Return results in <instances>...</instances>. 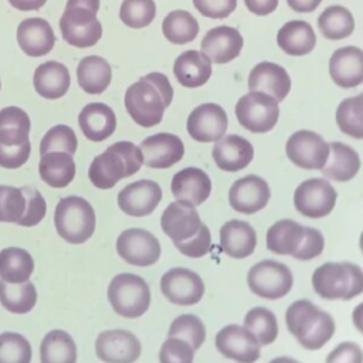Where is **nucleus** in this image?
<instances>
[{"mask_svg": "<svg viewBox=\"0 0 363 363\" xmlns=\"http://www.w3.org/2000/svg\"><path fill=\"white\" fill-rule=\"evenodd\" d=\"M172 101L173 86L162 72H149L125 92V108L133 122L142 128L159 125Z\"/></svg>", "mask_w": 363, "mask_h": 363, "instance_id": "f257e3e1", "label": "nucleus"}, {"mask_svg": "<svg viewBox=\"0 0 363 363\" xmlns=\"http://www.w3.org/2000/svg\"><path fill=\"white\" fill-rule=\"evenodd\" d=\"M142 164L143 155L140 147L132 142L121 140L94 157L88 169V177L95 187L108 190L119 180L139 172Z\"/></svg>", "mask_w": 363, "mask_h": 363, "instance_id": "f03ea898", "label": "nucleus"}, {"mask_svg": "<svg viewBox=\"0 0 363 363\" xmlns=\"http://www.w3.org/2000/svg\"><path fill=\"white\" fill-rule=\"evenodd\" d=\"M31 122L28 115L18 106H7L0 111V166L18 169L30 157L31 143L28 139Z\"/></svg>", "mask_w": 363, "mask_h": 363, "instance_id": "7ed1b4c3", "label": "nucleus"}, {"mask_svg": "<svg viewBox=\"0 0 363 363\" xmlns=\"http://www.w3.org/2000/svg\"><path fill=\"white\" fill-rule=\"evenodd\" d=\"M99 0H68L60 18L62 38L72 47L88 48L102 37V24L96 18Z\"/></svg>", "mask_w": 363, "mask_h": 363, "instance_id": "20e7f679", "label": "nucleus"}, {"mask_svg": "<svg viewBox=\"0 0 363 363\" xmlns=\"http://www.w3.org/2000/svg\"><path fill=\"white\" fill-rule=\"evenodd\" d=\"M315 292L328 301H349L363 292V269L353 262H326L312 275Z\"/></svg>", "mask_w": 363, "mask_h": 363, "instance_id": "39448f33", "label": "nucleus"}, {"mask_svg": "<svg viewBox=\"0 0 363 363\" xmlns=\"http://www.w3.org/2000/svg\"><path fill=\"white\" fill-rule=\"evenodd\" d=\"M54 225L61 238L69 244H82L95 231V211L79 196L62 197L54 211Z\"/></svg>", "mask_w": 363, "mask_h": 363, "instance_id": "423d86ee", "label": "nucleus"}, {"mask_svg": "<svg viewBox=\"0 0 363 363\" xmlns=\"http://www.w3.org/2000/svg\"><path fill=\"white\" fill-rule=\"evenodd\" d=\"M112 309L123 318H139L150 305V289L146 281L135 274H118L108 286Z\"/></svg>", "mask_w": 363, "mask_h": 363, "instance_id": "0eeeda50", "label": "nucleus"}, {"mask_svg": "<svg viewBox=\"0 0 363 363\" xmlns=\"http://www.w3.org/2000/svg\"><path fill=\"white\" fill-rule=\"evenodd\" d=\"M235 116L238 123L252 133L269 132L279 118L278 101L265 92L250 91L237 101Z\"/></svg>", "mask_w": 363, "mask_h": 363, "instance_id": "6e6552de", "label": "nucleus"}, {"mask_svg": "<svg viewBox=\"0 0 363 363\" xmlns=\"http://www.w3.org/2000/svg\"><path fill=\"white\" fill-rule=\"evenodd\" d=\"M247 284L252 294L265 299L284 298L292 288L291 269L278 261L264 259L250 268Z\"/></svg>", "mask_w": 363, "mask_h": 363, "instance_id": "1a4fd4ad", "label": "nucleus"}, {"mask_svg": "<svg viewBox=\"0 0 363 363\" xmlns=\"http://www.w3.org/2000/svg\"><path fill=\"white\" fill-rule=\"evenodd\" d=\"M337 193L335 187L320 177L302 182L294 193L295 208L308 218H322L335 208Z\"/></svg>", "mask_w": 363, "mask_h": 363, "instance_id": "9d476101", "label": "nucleus"}, {"mask_svg": "<svg viewBox=\"0 0 363 363\" xmlns=\"http://www.w3.org/2000/svg\"><path fill=\"white\" fill-rule=\"evenodd\" d=\"M285 152L295 166L306 170H320L329 156V143L320 135L302 129L288 138Z\"/></svg>", "mask_w": 363, "mask_h": 363, "instance_id": "9b49d317", "label": "nucleus"}, {"mask_svg": "<svg viewBox=\"0 0 363 363\" xmlns=\"http://www.w3.org/2000/svg\"><path fill=\"white\" fill-rule=\"evenodd\" d=\"M119 257L135 267L153 265L162 252L159 240L143 228H128L116 240Z\"/></svg>", "mask_w": 363, "mask_h": 363, "instance_id": "f8f14e48", "label": "nucleus"}, {"mask_svg": "<svg viewBox=\"0 0 363 363\" xmlns=\"http://www.w3.org/2000/svg\"><path fill=\"white\" fill-rule=\"evenodd\" d=\"M162 294L176 305H194L204 294V282L191 269L176 267L163 274L160 279Z\"/></svg>", "mask_w": 363, "mask_h": 363, "instance_id": "ddd939ff", "label": "nucleus"}, {"mask_svg": "<svg viewBox=\"0 0 363 363\" xmlns=\"http://www.w3.org/2000/svg\"><path fill=\"white\" fill-rule=\"evenodd\" d=\"M228 118L225 111L213 102H206L196 106L186 123L187 133L197 142H217L227 130Z\"/></svg>", "mask_w": 363, "mask_h": 363, "instance_id": "4468645a", "label": "nucleus"}, {"mask_svg": "<svg viewBox=\"0 0 363 363\" xmlns=\"http://www.w3.org/2000/svg\"><path fill=\"white\" fill-rule=\"evenodd\" d=\"M216 347L227 359L238 363H254L259 359L261 345L245 326L227 325L217 332Z\"/></svg>", "mask_w": 363, "mask_h": 363, "instance_id": "2eb2a0df", "label": "nucleus"}, {"mask_svg": "<svg viewBox=\"0 0 363 363\" xmlns=\"http://www.w3.org/2000/svg\"><path fill=\"white\" fill-rule=\"evenodd\" d=\"M95 352L105 363H133L139 359L142 346L132 332L112 329L98 335L95 340Z\"/></svg>", "mask_w": 363, "mask_h": 363, "instance_id": "dca6fc26", "label": "nucleus"}, {"mask_svg": "<svg viewBox=\"0 0 363 363\" xmlns=\"http://www.w3.org/2000/svg\"><path fill=\"white\" fill-rule=\"evenodd\" d=\"M271 197L268 183L255 174L244 176L233 183L228 191V203L233 210L242 214H254L262 210Z\"/></svg>", "mask_w": 363, "mask_h": 363, "instance_id": "f3484780", "label": "nucleus"}, {"mask_svg": "<svg viewBox=\"0 0 363 363\" xmlns=\"http://www.w3.org/2000/svg\"><path fill=\"white\" fill-rule=\"evenodd\" d=\"M201 218L193 204L184 200L170 203L160 217L163 233L176 244L191 238L201 227Z\"/></svg>", "mask_w": 363, "mask_h": 363, "instance_id": "a211bd4d", "label": "nucleus"}, {"mask_svg": "<svg viewBox=\"0 0 363 363\" xmlns=\"http://www.w3.org/2000/svg\"><path fill=\"white\" fill-rule=\"evenodd\" d=\"M162 200V189L153 180H138L118 193L119 208L132 217H145L153 213Z\"/></svg>", "mask_w": 363, "mask_h": 363, "instance_id": "6ab92c4d", "label": "nucleus"}, {"mask_svg": "<svg viewBox=\"0 0 363 363\" xmlns=\"http://www.w3.org/2000/svg\"><path fill=\"white\" fill-rule=\"evenodd\" d=\"M143 163L152 169H167L182 160L184 145L182 139L173 133L160 132L147 136L140 143Z\"/></svg>", "mask_w": 363, "mask_h": 363, "instance_id": "aec40b11", "label": "nucleus"}, {"mask_svg": "<svg viewBox=\"0 0 363 363\" xmlns=\"http://www.w3.org/2000/svg\"><path fill=\"white\" fill-rule=\"evenodd\" d=\"M329 74L333 82L345 89L363 84V50L354 45L337 48L330 55Z\"/></svg>", "mask_w": 363, "mask_h": 363, "instance_id": "412c9836", "label": "nucleus"}, {"mask_svg": "<svg viewBox=\"0 0 363 363\" xmlns=\"http://www.w3.org/2000/svg\"><path fill=\"white\" fill-rule=\"evenodd\" d=\"M244 40L237 28L218 26L206 33L201 40V52L214 64H227L241 52Z\"/></svg>", "mask_w": 363, "mask_h": 363, "instance_id": "4be33fe9", "label": "nucleus"}, {"mask_svg": "<svg viewBox=\"0 0 363 363\" xmlns=\"http://www.w3.org/2000/svg\"><path fill=\"white\" fill-rule=\"evenodd\" d=\"M248 89L265 92L281 102L291 91V78L284 67L262 61L251 69L248 75Z\"/></svg>", "mask_w": 363, "mask_h": 363, "instance_id": "5701e85b", "label": "nucleus"}, {"mask_svg": "<svg viewBox=\"0 0 363 363\" xmlns=\"http://www.w3.org/2000/svg\"><path fill=\"white\" fill-rule=\"evenodd\" d=\"M211 155L218 169L224 172H238L251 163L254 147L240 135H227L214 143Z\"/></svg>", "mask_w": 363, "mask_h": 363, "instance_id": "b1692460", "label": "nucleus"}, {"mask_svg": "<svg viewBox=\"0 0 363 363\" xmlns=\"http://www.w3.org/2000/svg\"><path fill=\"white\" fill-rule=\"evenodd\" d=\"M17 41L20 48L28 57H43L52 50L55 35L47 20L33 17L26 18L18 24Z\"/></svg>", "mask_w": 363, "mask_h": 363, "instance_id": "393cba45", "label": "nucleus"}, {"mask_svg": "<svg viewBox=\"0 0 363 363\" xmlns=\"http://www.w3.org/2000/svg\"><path fill=\"white\" fill-rule=\"evenodd\" d=\"M172 193L177 200L200 206L210 197L211 180L204 170L199 167H186L173 176Z\"/></svg>", "mask_w": 363, "mask_h": 363, "instance_id": "a878e982", "label": "nucleus"}, {"mask_svg": "<svg viewBox=\"0 0 363 363\" xmlns=\"http://www.w3.org/2000/svg\"><path fill=\"white\" fill-rule=\"evenodd\" d=\"M78 125L86 139L102 142L116 129V116L111 106L102 102H91L78 115Z\"/></svg>", "mask_w": 363, "mask_h": 363, "instance_id": "bb28decb", "label": "nucleus"}, {"mask_svg": "<svg viewBox=\"0 0 363 363\" xmlns=\"http://www.w3.org/2000/svg\"><path fill=\"white\" fill-rule=\"evenodd\" d=\"M220 245L231 258L250 257L257 247L255 230L247 221L230 220L220 228Z\"/></svg>", "mask_w": 363, "mask_h": 363, "instance_id": "cd10ccee", "label": "nucleus"}, {"mask_svg": "<svg viewBox=\"0 0 363 363\" xmlns=\"http://www.w3.org/2000/svg\"><path fill=\"white\" fill-rule=\"evenodd\" d=\"M173 74L180 85L186 88H197L210 79L211 61L201 51L187 50L174 60Z\"/></svg>", "mask_w": 363, "mask_h": 363, "instance_id": "c85d7f7f", "label": "nucleus"}, {"mask_svg": "<svg viewBox=\"0 0 363 363\" xmlns=\"http://www.w3.org/2000/svg\"><path fill=\"white\" fill-rule=\"evenodd\" d=\"M34 89L45 99H58L64 96L71 85L68 68L58 61L40 64L33 77Z\"/></svg>", "mask_w": 363, "mask_h": 363, "instance_id": "c756f323", "label": "nucleus"}, {"mask_svg": "<svg viewBox=\"0 0 363 363\" xmlns=\"http://www.w3.org/2000/svg\"><path fill=\"white\" fill-rule=\"evenodd\" d=\"M277 43L285 54L302 57L315 48L316 35L312 26L305 20H291L278 30Z\"/></svg>", "mask_w": 363, "mask_h": 363, "instance_id": "7c9ffc66", "label": "nucleus"}, {"mask_svg": "<svg viewBox=\"0 0 363 363\" xmlns=\"http://www.w3.org/2000/svg\"><path fill=\"white\" fill-rule=\"evenodd\" d=\"M323 176L335 182H347L360 170L359 153L342 142L329 143V156L320 169Z\"/></svg>", "mask_w": 363, "mask_h": 363, "instance_id": "2f4dec72", "label": "nucleus"}, {"mask_svg": "<svg viewBox=\"0 0 363 363\" xmlns=\"http://www.w3.org/2000/svg\"><path fill=\"white\" fill-rule=\"evenodd\" d=\"M38 173L44 183L55 189L67 187L75 176V162L67 152H48L41 155Z\"/></svg>", "mask_w": 363, "mask_h": 363, "instance_id": "473e14b6", "label": "nucleus"}, {"mask_svg": "<svg viewBox=\"0 0 363 363\" xmlns=\"http://www.w3.org/2000/svg\"><path fill=\"white\" fill-rule=\"evenodd\" d=\"M78 85L86 94H102L111 84L112 69L106 60L98 55L84 57L77 67Z\"/></svg>", "mask_w": 363, "mask_h": 363, "instance_id": "72a5a7b5", "label": "nucleus"}, {"mask_svg": "<svg viewBox=\"0 0 363 363\" xmlns=\"http://www.w3.org/2000/svg\"><path fill=\"white\" fill-rule=\"evenodd\" d=\"M303 240V225L294 220H279L267 231V248L278 255H294Z\"/></svg>", "mask_w": 363, "mask_h": 363, "instance_id": "f704fd0d", "label": "nucleus"}, {"mask_svg": "<svg viewBox=\"0 0 363 363\" xmlns=\"http://www.w3.org/2000/svg\"><path fill=\"white\" fill-rule=\"evenodd\" d=\"M34 271V259L28 251L7 247L0 251V278L4 282L20 284L28 281Z\"/></svg>", "mask_w": 363, "mask_h": 363, "instance_id": "c9c22d12", "label": "nucleus"}, {"mask_svg": "<svg viewBox=\"0 0 363 363\" xmlns=\"http://www.w3.org/2000/svg\"><path fill=\"white\" fill-rule=\"evenodd\" d=\"M40 359L41 363H75L77 346L71 335L61 329L48 332L40 345Z\"/></svg>", "mask_w": 363, "mask_h": 363, "instance_id": "e433bc0d", "label": "nucleus"}, {"mask_svg": "<svg viewBox=\"0 0 363 363\" xmlns=\"http://www.w3.org/2000/svg\"><path fill=\"white\" fill-rule=\"evenodd\" d=\"M320 34L328 40H342L354 30L353 14L343 6H329L318 17Z\"/></svg>", "mask_w": 363, "mask_h": 363, "instance_id": "4c0bfd02", "label": "nucleus"}, {"mask_svg": "<svg viewBox=\"0 0 363 363\" xmlns=\"http://www.w3.org/2000/svg\"><path fill=\"white\" fill-rule=\"evenodd\" d=\"M199 30V21L186 10L170 11L162 23V31L166 40L177 45L193 41L197 37Z\"/></svg>", "mask_w": 363, "mask_h": 363, "instance_id": "58836bf2", "label": "nucleus"}, {"mask_svg": "<svg viewBox=\"0 0 363 363\" xmlns=\"http://www.w3.org/2000/svg\"><path fill=\"white\" fill-rule=\"evenodd\" d=\"M37 302L35 286L30 282L10 284L0 281V303L11 313H27Z\"/></svg>", "mask_w": 363, "mask_h": 363, "instance_id": "ea45409f", "label": "nucleus"}, {"mask_svg": "<svg viewBox=\"0 0 363 363\" xmlns=\"http://www.w3.org/2000/svg\"><path fill=\"white\" fill-rule=\"evenodd\" d=\"M335 118L345 135L353 139H363V92L345 98L337 105Z\"/></svg>", "mask_w": 363, "mask_h": 363, "instance_id": "a19ab883", "label": "nucleus"}, {"mask_svg": "<svg viewBox=\"0 0 363 363\" xmlns=\"http://www.w3.org/2000/svg\"><path fill=\"white\" fill-rule=\"evenodd\" d=\"M244 326L257 337L261 346L271 345L278 336V322L272 311L257 306L247 312Z\"/></svg>", "mask_w": 363, "mask_h": 363, "instance_id": "79ce46f5", "label": "nucleus"}, {"mask_svg": "<svg viewBox=\"0 0 363 363\" xmlns=\"http://www.w3.org/2000/svg\"><path fill=\"white\" fill-rule=\"evenodd\" d=\"M319 309L308 299H298L292 302L285 313V322L288 330L301 339L305 336L319 316Z\"/></svg>", "mask_w": 363, "mask_h": 363, "instance_id": "37998d69", "label": "nucleus"}, {"mask_svg": "<svg viewBox=\"0 0 363 363\" xmlns=\"http://www.w3.org/2000/svg\"><path fill=\"white\" fill-rule=\"evenodd\" d=\"M169 337H179L197 350L206 339V326L199 316L184 313L172 322L169 328Z\"/></svg>", "mask_w": 363, "mask_h": 363, "instance_id": "c03bdc74", "label": "nucleus"}, {"mask_svg": "<svg viewBox=\"0 0 363 363\" xmlns=\"http://www.w3.org/2000/svg\"><path fill=\"white\" fill-rule=\"evenodd\" d=\"M156 16L153 0H123L119 9V17L125 26L143 28L149 26Z\"/></svg>", "mask_w": 363, "mask_h": 363, "instance_id": "a18cd8bd", "label": "nucleus"}, {"mask_svg": "<svg viewBox=\"0 0 363 363\" xmlns=\"http://www.w3.org/2000/svg\"><path fill=\"white\" fill-rule=\"evenodd\" d=\"M78 147L75 132L68 125H55L45 132L40 143V155L48 152H67L74 155Z\"/></svg>", "mask_w": 363, "mask_h": 363, "instance_id": "49530a36", "label": "nucleus"}, {"mask_svg": "<svg viewBox=\"0 0 363 363\" xmlns=\"http://www.w3.org/2000/svg\"><path fill=\"white\" fill-rule=\"evenodd\" d=\"M31 346L28 340L16 332L0 335V363H30Z\"/></svg>", "mask_w": 363, "mask_h": 363, "instance_id": "de8ad7c7", "label": "nucleus"}, {"mask_svg": "<svg viewBox=\"0 0 363 363\" xmlns=\"http://www.w3.org/2000/svg\"><path fill=\"white\" fill-rule=\"evenodd\" d=\"M27 200L21 187L0 186V221L18 223L26 213Z\"/></svg>", "mask_w": 363, "mask_h": 363, "instance_id": "09e8293b", "label": "nucleus"}, {"mask_svg": "<svg viewBox=\"0 0 363 363\" xmlns=\"http://www.w3.org/2000/svg\"><path fill=\"white\" fill-rule=\"evenodd\" d=\"M335 333V320L328 313L320 311L316 322L312 325L309 332L298 339L299 345L308 350H318L326 345Z\"/></svg>", "mask_w": 363, "mask_h": 363, "instance_id": "8fccbe9b", "label": "nucleus"}, {"mask_svg": "<svg viewBox=\"0 0 363 363\" xmlns=\"http://www.w3.org/2000/svg\"><path fill=\"white\" fill-rule=\"evenodd\" d=\"M26 200H27V206H26V213L23 216V218L17 223L21 227H33L37 225L45 216L47 211V204L44 197L41 196V193L34 189V187H21Z\"/></svg>", "mask_w": 363, "mask_h": 363, "instance_id": "3c124183", "label": "nucleus"}, {"mask_svg": "<svg viewBox=\"0 0 363 363\" xmlns=\"http://www.w3.org/2000/svg\"><path fill=\"white\" fill-rule=\"evenodd\" d=\"M194 349L179 337H167L159 352L160 363H193Z\"/></svg>", "mask_w": 363, "mask_h": 363, "instance_id": "603ef678", "label": "nucleus"}, {"mask_svg": "<svg viewBox=\"0 0 363 363\" xmlns=\"http://www.w3.org/2000/svg\"><path fill=\"white\" fill-rule=\"evenodd\" d=\"M174 247L186 257L200 258L211 250V234L206 224H201L200 230L189 240L176 242Z\"/></svg>", "mask_w": 363, "mask_h": 363, "instance_id": "864d4df0", "label": "nucleus"}, {"mask_svg": "<svg viewBox=\"0 0 363 363\" xmlns=\"http://www.w3.org/2000/svg\"><path fill=\"white\" fill-rule=\"evenodd\" d=\"M323 248H325V238L322 233L312 227H303V240L299 248L295 251L294 257L301 261H308L320 255Z\"/></svg>", "mask_w": 363, "mask_h": 363, "instance_id": "5fc2aeb1", "label": "nucleus"}, {"mask_svg": "<svg viewBox=\"0 0 363 363\" xmlns=\"http://www.w3.org/2000/svg\"><path fill=\"white\" fill-rule=\"evenodd\" d=\"M196 10L210 18H225L237 7V0H193Z\"/></svg>", "mask_w": 363, "mask_h": 363, "instance_id": "6e6d98bb", "label": "nucleus"}, {"mask_svg": "<svg viewBox=\"0 0 363 363\" xmlns=\"http://www.w3.org/2000/svg\"><path fill=\"white\" fill-rule=\"evenodd\" d=\"M325 363H363V350L354 342H342L326 356Z\"/></svg>", "mask_w": 363, "mask_h": 363, "instance_id": "4d7b16f0", "label": "nucleus"}, {"mask_svg": "<svg viewBox=\"0 0 363 363\" xmlns=\"http://www.w3.org/2000/svg\"><path fill=\"white\" fill-rule=\"evenodd\" d=\"M279 0H244L245 7L255 16H267L277 10Z\"/></svg>", "mask_w": 363, "mask_h": 363, "instance_id": "13d9d810", "label": "nucleus"}, {"mask_svg": "<svg viewBox=\"0 0 363 363\" xmlns=\"http://www.w3.org/2000/svg\"><path fill=\"white\" fill-rule=\"evenodd\" d=\"M286 3L296 13H311L318 9L322 0H286Z\"/></svg>", "mask_w": 363, "mask_h": 363, "instance_id": "bf43d9fd", "label": "nucleus"}, {"mask_svg": "<svg viewBox=\"0 0 363 363\" xmlns=\"http://www.w3.org/2000/svg\"><path fill=\"white\" fill-rule=\"evenodd\" d=\"M7 1L20 11H35V10H40L47 0H7Z\"/></svg>", "mask_w": 363, "mask_h": 363, "instance_id": "052dcab7", "label": "nucleus"}, {"mask_svg": "<svg viewBox=\"0 0 363 363\" xmlns=\"http://www.w3.org/2000/svg\"><path fill=\"white\" fill-rule=\"evenodd\" d=\"M352 320L354 328L363 335V302H360L357 306H354L352 313Z\"/></svg>", "mask_w": 363, "mask_h": 363, "instance_id": "680f3d73", "label": "nucleus"}, {"mask_svg": "<svg viewBox=\"0 0 363 363\" xmlns=\"http://www.w3.org/2000/svg\"><path fill=\"white\" fill-rule=\"evenodd\" d=\"M269 363H301L292 357H288V356H281V357H275L272 359Z\"/></svg>", "mask_w": 363, "mask_h": 363, "instance_id": "e2e57ef3", "label": "nucleus"}, {"mask_svg": "<svg viewBox=\"0 0 363 363\" xmlns=\"http://www.w3.org/2000/svg\"><path fill=\"white\" fill-rule=\"evenodd\" d=\"M359 245H360V250H362V252H363V231H362V234H360V240H359Z\"/></svg>", "mask_w": 363, "mask_h": 363, "instance_id": "0e129e2a", "label": "nucleus"}, {"mask_svg": "<svg viewBox=\"0 0 363 363\" xmlns=\"http://www.w3.org/2000/svg\"><path fill=\"white\" fill-rule=\"evenodd\" d=\"M0 89H1V82H0Z\"/></svg>", "mask_w": 363, "mask_h": 363, "instance_id": "69168bd1", "label": "nucleus"}]
</instances>
